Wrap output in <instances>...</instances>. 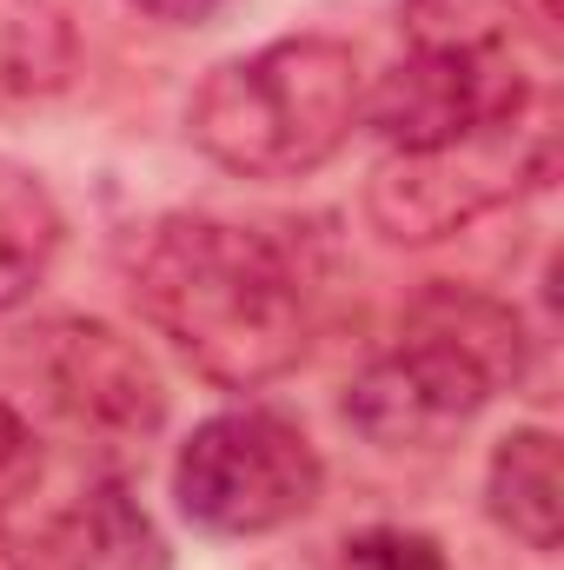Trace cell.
Returning a JSON list of instances; mask_svg holds the SVG:
<instances>
[{
    "label": "cell",
    "instance_id": "cell-1",
    "mask_svg": "<svg viewBox=\"0 0 564 570\" xmlns=\"http://www.w3.org/2000/svg\"><path fill=\"white\" fill-rule=\"evenodd\" d=\"M146 325L220 392H253L292 372L312 338L305 273L280 239L226 219H159L134 253Z\"/></svg>",
    "mask_w": 564,
    "mask_h": 570
},
{
    "label": "cell",
    "instance_id": "cell-2",
    "mask_svg": "<svg viewBox=\"0 0 564 570\" xmlns=\"http://www.w3.org/2000/svg\"><path fill=\"white\" fill-rule=\"evenodd\" d=\"M366 80L346 40L292 33L213 67L186 107L193 146L240 179H299L352 140Z\"/></svg>",
    "mask_w": 564,
    "mask_h": 570
},
{
    "label": "cell",
    "instance_id": "cell-3",
    "mask_svg": "<svg viewBox=\"0 0 564 570\" xmlns=\"http://www.w3.org/2000/svg\"><path fill=\"white\" fill-rule=\"evenodd\" d=\"M518 379H525V325L485 292L438 285L412 305L406 345L352 379L346 419L386 451L445 444Z\"/></svg>",
    "mask_w": 564,
    "mask_h": 570
},
{
    "label": "cell",
    "instance_id": "cell-4",
    "mask_svg": "<svg viewBox=\"0 0 564 570\" xmlns=\"http://www.w3.org/2000/svg\"><path fill=\"white\" fill-rule=\"evenodd\" d=\"M552 166H558V114H552V100H532L492 127H471L451 146L392 153L366 186V213L386 239L431 246V239L485 219L492 206H512L525 186H545Z\"/></svg>",
    "mask_w": 564,
    "mask_h": 570
},
{
    "label": "cell",
    "instance_id": "cell-5",
    "mask_svg": "<svg viewBox=\"0 0 564 570\" xmlns=\"http://www.w3.org/2000/svg\"><path fill=\"white\" fill-rule=\"evenodd\" d=\"M319 451L312 438L260 405L220 412L179 444L173 498L213 538H266L319 504Z\"/></svg>",
    "mask_w": 564,
    "mask_h": 570
},
{
    "label": "cell",
    "instance_id": "cell-6",
    "mask_svg": "<svg viewBox=\"0 0 564 570\" xmlns=\"http://www.w3.org/2000/svg\"><path fill=\"white\" fill-rule=\"evenodd\" d=\"M27 338H33L27 365L47 385V405L74 431H87L100 444H140L159 431L166 392L134 338H120L100 318H54Z\"/></svg>",
    "mask_w": 564,
    "mask_h": 570
},
{
    "label": "cell",
    "instance_id": "cell-7",
    "mask_svg": "<svg viewBox=\"0 0 564 570\" xmlns=\"http://www.w3.org/2000/svg\"><path fill=\"white\" fill-rule=\"evenodd\" d=\"M60 570H166V538L153 531L140 498L120 478L87 484L47 531Z\"/></svg>",
    "mask_w": 564,
    "mask_h": 570
},
{
    "label": "cell",
    "instance_id": "cell-8",
    "mask_svg": "<svg viewBox=\"0 0 564 570\" xmlns=\"http://www.w3.org/2000/svg\"><path fill=\"white\" fill-rule=\"evenodd\" d=\"M485 504L525 551H558L564 484H558V438L545 425H518L512 438H498L492 471H485Z\"/></svg>",
    "mask_w": 564,
    "mask_h": 570
},
{
    "label": "cell",
    "instance_id": "cell-9",
    "mask_svg": "<svg viewBox=\"0 0 564 570\" xmlns=\"http://www.w3.org/2000/svg\"><path fill=\"white\" fill-rule=\"evenodd\" d=\"M80 33L54 0H0V107L47 100L74 80Z\"/></svg>",
    "mask_w": 564,
    "mask_h": 570
},
{
    "label": "cell",
    "instance_id": "cell-10",
    "mask_svg": "<svg viewBox=\"0 0 564 570\" xmlns=\"http://www.w3.org/2000/svg\"><path fill=\"white\" fill-rule=\"evenodd\" d=\"M54 253H60V206H54V193L27 166L0 159V312L20 305L33 285L47 279Z\"/></svg>",
    "mask_w": 564,
    "mask_h": 570
},
{
    "label": "cell",
    "instance_id": "cell-11",
    "mask_svg": "<svg viewBox=\"0 0 564 570\" xmlns=\"http://www.w3.org/2000/svg\"><path fill=\"white\" fill-rule=\"evenodd\" d=\"M346 570H445V551L419 531H372L346 551Z\"/></svg>",
    "mask_w": 564,
    "mask_h": 570
},
{
    "label": "cell",
    "instance_id": "cell-12",
    "mask_svg": "<svg viewBox=\"0 0 564 570\" xmlns=\"http://www.w3.org/2000/svg\"><path fill=\"white\" fill-rule=\"evenodd\" d=\"M27 478H33V431H27V419L0 399V498H13Z\"/></svg>",
    "mask_w": 564,
    "mask_h": 570
},
{
    "label": "cell",
    "instance_id": "cell-13",
    "mask_svg": "<svg viewBox=\"0 0 564 570\" xmlns=\"http://www.w3.org/2000/svg\"><path fill=\"white\" fill-rule=\"evenodd\" d=\"M127 7H140L146 20H173V27H193V20H206L220 0H127Z\"/></svg>",
    "mask_w": 564,
    "mask_h": 570
},
{
    "label": "cell",
    "instance_id": "cell-14",
    "mask_svg": "<svg viewBox=\"0 0 564 570\" xmlns=\"http://www.w3.org/2000/svg\"><path fill=\"white\" fill-rule=\"evenodd\" d=\"M532 7H538V13H545V20H558V0H532Z\"/></svg>",
    "mask_w": 564,
    "mask_h": 570
}]
</instances>
